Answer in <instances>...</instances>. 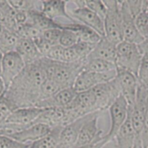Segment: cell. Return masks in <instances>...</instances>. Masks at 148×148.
<instances>
[{"label": "cell", "instance_id": "9a60e30c", "mask_svg": "<svg viewBox=\"0 0 148 148\" xmlns=\"http://www.w3.org/2000/svg\"><path fill=\"white\" fill-rule=\"evenodd\" d=\"M91 114L81 117L62 127L56 148H75L80 130L83 124L89 118Z\"/></svg>", "mask_w": 148, "mask_h": 148}, {"label": "cell", "instance_id": "d590c367", "mask_svg": "<svg viewBox=\"0 0 148 148\" xmlns=\"http://www.w3.org/2000/svg\"><path fill=\"white\" fill-rule=\"evenodd\" d=\"M141 147L142 148H148V93L147 97L143 130H142V135H141Z\"/></svg>", "mask_w": 148, "mask_h": 148}, {"label": "cell", "instance_id": "8d00e7d4", "mask_svg": "<svg viewBox=\"0 0 148 148\" xmlns=\"http://www.w3.org/2000/svg\"><path fill=\"white\" fill-rule=\"evenodd\" d=\"M12 111L1 100H0V130L5 126L7 118Z\"/></svg>", "mask_w": 148, "mask_h": 148}, {"label": "cell", "instance_id": "1f68e13d", "mask_svg": "<svg viewBox=\"0 0 148 148\" xmlns=\"http://www.w3.org/2000/svg\"><path fill=\"white\" fill-rule=\"evenodd\" d=\"M61 32L62 30L60 29H49L42 31L40 36L45 42H46L50 46H56L59 45Z\"/></svg>", "mask_w": 148, "mask_h": 148}, {"label": "cell", "instance_id": "e0dca14e", "mask_svg": "<svg viewBox=\"0 0 148 148\" xmlns=\"http://www.w3.org/2000/svg\"><path fill=\"white\" fill-rule=\"evenodd\" d=\"M76 95L77 92L73 88H65L53 96L39 102L35 107L44 109L52 108H65L71 104Z\"/></svg>", "mask_w": 148, "mask_h": 148}, {"label": "cell", "instance_id": "7c38bea8", "mask_svg": "<svg viewBox=\"0 0 148 148\" xmlns=\"http://www.w3.org/2000/svg\"><path fill=\"white\" fill-rule=\"evenodd\" d=\"M120 10L123 40L139 45L145 39L138 30L135 23V19L129 11L126 1H120Z\"/></svg>", "mask_w": 148, "mask_h": 148}, {"label": "cell", "instance_id": "44dd1931", "mask_svg": "<svg viewBox=\"0 0 148 148\" xmlns=\"http://www.w3.org/2000/svg\"><path fill=\"white\" fill-rule=\"evenodd\" d=\"M65 115V108H46V109H44V111L36 119V120L33 122V124H45V125L48 126L52 129L58 127H63Z\"/></svg>", "mask_w": 148, "mask_h": 148}, {"label": "cell", "instance_id": "277c9868", "mask_svg": "<svg viewBox=\"0 0 148 148\" xmlns=\"http://www.w3.org/2000/svg\"><path fill=\"white\" fill-rule=\"evenodd\" d=\"M143 53L138 45L123 40L116 46L117 69L128 71L137 77Z\"/></svg>", "mask_w": 148, "mask_h": 148}, {"label": "cell", "instance_id": "83f0119b", "mask_svg": "<svg viewBox=\"0 0 148 148\" xmlns=\"http://www.w3.org/2000/svg\"><path fill=\"white\" fill-rule=\"evenodd\" d=\"M76 7H86L89 9L91 11L97 14L99 17L104 20L107 12V7L102 1H96V0H86V1H72Z\"/></svg>", "mask_w": 148, "mask_h": 148}, {"label": "cell", "instance_id": "74e56055", "mask_svg": "<svg viewBox=\"0 0 148 148\" xmlns=\"http://www.w3.org/2000/svg\"><path fill=\"white\" fill-rule=\"evenodd\" d=\"M126 3L129 7V11L132 14L134 19L141 13L142 10V1H126Z\"/></svg>", "mask_w": 148, "mask_h": 148}, {"label": "cell", "instance_id": "cb8c5ba5", "mask_svg": "<svg viewBox=\"0 0 148 148\" xmlns=\"http://www.w3.org/2000/svg\"><path fill=\"white\" fill-rule=\"evenodd\" d=\"M135 140L136 137L129 114L127 119L115 136L113 142L116 148H134Z\"/></svg>", "mask_w": 148, "mask_h": 148}, {"label": "cell", "instance_id": "ab89813d", "mask_svg": "<svg viewBox=\"0 0 148 148\" xmlns=\"http://www.w3.org/2000/svg\"><path fill=\"white\" fill-rule=\"evenodd\" d=\"M5 90H6L5 85H4L1 77H0V98L3 96V95H4V92H5Z\"/></svg>", "mask_w": 148, "mask_h": 148}, {"label": "cell", "instance_id": "4dcf8cb0", "mask_svg": "<svg viewBox=\"0 0 148 148\" xmlns=\"http://www.w3.org/2000/svg\"><path fill=\"white\" fill-rule=\"evenodd\" d=\"M79 42L78 36L75 32L68 29H62L61 32L59 45L64 48L71 47Z\"/></svg>", "mask_w": 148, "mask_h": 148}, {"label": "cell", "instance_id": "f546056e", "mask_svg": "<svg viewBox=\"0 0 148 148\" xmlns=\"http://www.w3.org/2000/svg\"><path fill=\"white\" fill-rule=\"evenodd\" d=\"M9 4L16 11L29 12L31 10H41V1H30V0H20V1H8Z\"/></svg>", "mask_w": 148, "mask_h": 148}, {"label": "cell", "instance_id": "ffe728a7", "mask_svg": "<svg viewBox=\"0 0 148 148\" xmlns=\"http://www.w3.org/2000/svg\"><path fill=\"white\" fill-rule=\"evenodd\" d=\"M15 51L21 56L26 65L33 63L42 58L34 41L30 38H20L16 46Z\"/></svg>", "mask_w": 148, "mask_h": 148}, {"label": "cell", "instance_id": "e575fe53", "mask_svg": "<svg viewBox=\"0 0 148 148\" xmlns=\"http://www.w3.org/2000/svg\"><path fill=\"white\" fill-rule=\"evenodd\" d=\"M64 50H65V48L61 46L60 45L52 46L44 58L52 61H56V62H64Z\"/></svg>", "mask_w": 148, "mask_h": 148}, {"label": "cell", "instance_id": "d6a6232c", "mask_svg": "<svg viewBox=\"0 0 148 148\" xmlns=\"http://www.w3.org/2000/svg\"><path fill=\"white\" fill-rule=\"evenodd\" d=\"M139 83L148 88V53H144L137 75Z\"/></svg>", "mask_w": 148, "mask_h": 148}, {"label": "cell", "instance_id": "4fadbf2b", "mask_svg": "<svg viewBox=\"0 0 148 148\" xmlns=\"http://www.w3.org/2000/svg\"><path fill=\"white\" fill-rule=\"evenodd\" d=\"M73 19L97 32L100 36L104 37V20L86 7H76L70 11Z\"/></svg>", "mask_w": 148, "mask_h": 148}, {"label": "cell", "instance_id": "3957f363", "mask_svg": "<svg viewBox=\"0 0 148 148\" xmlns=\"http://www.w3.org/2000/svg\"><path fill=\"white\" fill-rule=\"evenodd\" d=\"M108 110L111 121L110 130L107 134L100 137V140L94 145V148H103L107 143L113 142L129 116V106L122 95L112 104Z\"/></svg>", "mask_w": 148, "mask_h": 148}, {"label": "cell", "instance_id": "5b68a950", "mask_svg": "<svg viewBox=\"0 0 148 148\" xmlns=\"http://www.w3.org/2000/svg\"><path fill=\"white\" fill-rule=\"evenodd\" d=\"M103 1L107 7V12L104 18V37L117 45L123 41L120 1Z\"/></svg>", "mask_w": 148, "mask_h": 148}, {"label": "cell", "instance_id": "484cf974", "mask_svg": "<svg viewBox=\"0 0 148 148\" xmlns=\"http://www.w3.org/2000/svg\"><path fill=\"white\" fill-rule=\"evenodd\" d=\"M62 129V127L52 129L47 135L30 143L28 148H56Z\"/></svg>", "mask_w": 148, "mask_h": 148}, {"label": "cell", "instance_id": "b9f144b4", "mask_svg": "<svg viewBox=\"0 0 148 148\" xmlns=\"http://www.w3.org/2000/svg\"><path fill=\"white\" fill-rule=\"evenodd\" d=\"M3 54L2 53L0 52V77H1V63H2V59H3Z\"/></svg>", "mask_w": 148, "mask_h": 148}, {"label": "cell", "instance_id": "f35d334b", "mask_svg": "<svg viewBox=\"0 0 148 148\" xmlns=\"http://www.w3.org/2000/svg\"><path fill=\"white\" fill-rule=\"evenodd\" d=\"M142 53H148V39H145L142 43L138 45Z\"/></svg>", "mask_w": 148, "mask_h": 148}, {"label": "cell", "instance_id": "52a82bcc", "mask_svg": "<svg viewBox=\"0 0 148 148\" xmlns=\"http://www.w3.org/2000/svg\"><path fill=\"white\" fill-rule=\"evenodd\" d=\"M91 90L95 96L96 111L100 113L108 110L112 104L121 95L115 78L110 82L97 85Z\"/></svg>", "mask_w": 148, "mask_h": 148}, {"label": "cell", "instance_id": "ac0fdd59", "mask_svg": "<svg viewBox=\"0 0 148 148\" xmlns=\"http://www.w3.org/2000/svg\"><path fill=\"white\" fill-rule=\"evenodd\" d=\"M68 3V1L60 0L41 1V6L40 11L52 20H56L58 17H62L71 21V23H75L77 21L73 19L67 11L66 7Z\"/></svg>", "mask_w": 148, "mask_h": 148}, {"label": "cell", "instance_id": "9c48e42d", "mask_svg": "<svg viewBox=\"0 0 148 148\" xmlns=\"http://www.w3.org/2000/svg\"><path fill=\"white\" fill-rule=\"evenodd\" d=\"M115 79L118 84L120 94L126 100L129 109L131 110L136 101L139 86L137 77L128 71L116 69Z\"/></svg>", "mask_w": 148, "mask_h": 148}, {"label": "cell", "instance_id": "836d02e7", "mask_svg": "<svg viewBox=\"0 0 148 148\" xmlns=\"http://www.w3.org/2000/svg\"><path fill=\"white\" fill-rule=\"evenodd\" d=\"M30 144L17 141L8 136L0 135V148H28Z\"/></svg>", "mask_w": 148, "mask_h": 148}, {"label": "cell", "instance_id": "f1b7e54d", "mask_svg": "<svg viewBox=\"0 0 148 148\" xmlns=\"http://www.w3.org/2000/svg\"><path fill=\"white\" fill-rule=\"evenodd\" d=\"M63 89L64 88H62L59 84L55 82V81H52L49 79H46L40 88L39 102L53 96L54 95L57 93L61 90Z\"/></svg>", "mask_w": 148, "mask_h": 148}, {"label": "cell", "instance_id": "7bdbcfd3", "mask_svg": "<svg viewBox=\"0 0 148 148\" xmlns=\"http://www.w3.org/2000/svg\"><path fill=\"white\" fill-rule=\"evenodd\" d=\"M3 28H4V26H3L1 24H0V34H1V31H2V30H3Z\"/></svg>", "mask_w": 148, "mask_h": 148}, {"label": "cell", "instance_id": "4316f807", "mask_svg": "<svg viewBox=\"0 0 148 148\" xmlns=\"http://www.w3.org/2000/svg\"><path fill=\"white\" fill-rule=\"evenodd\" d=\"M19 38L16 33L4 27L0 34V52L5 54L15 51Z\"/></svg>", "mask_w": 148, "mask_h": 148}, {"label": "cell", "instance_id": "8992f818", "mask_svg": "<svg viewBox=\"0 0 148 148\" xmlns=\"http://www.w3.org/2000/svg\"><path fill=\"white\" fill-rule=\"evenodd\" d=\"M147 93V87L139 83L135 103L131 110L129 109L131 122L132 127H133L135 134V137H136L134 148H138L139 147L142 148L141 147V135H142V130H143Z\"/></svg>", "mask_w": 148, "mask_h": 148}, {"label": "cell", "instance_id": "7402d4cb", "mask_svg": "<svg viewBox=\"0 0 148 148\" xmlns=\"http://www.w3.org/2000/svg\"><path fill=\"white\" fill-rule=\"evenodd\" d=\"M62 29H68V30L75 32L78 36L79 42H85V43H91V44H97L100 41V39L102 38L92 29L89 28V27L84 25L82 23H78V22L62 23Z\"/></svg>", "mask_w": 148, "mask_h": 148}, {"label": "cell", "instance_id": "5bb4252c", "mask_svg": "<svg viewBox=\"0 0 148 148\" xmlns=\"http://www.w3.org/2000/svg\"><path fill=\"white\" fill-rule=\"evenodd\" d=\"M100 112L91 114L87 121L83 124L80 130L75 147L97 143L102 136V131L98 128V119Z\"/></svg>", "mask_w": 148, "mask_h": 148}, {"label": "cell", "instance_id": "6da1fadb", "mask_svg": "<svg viewBox=\"0 0 148 148\" xmlns=\"http://www.w3.org/2000/svg\"><path fill=\"white\" fill-rule=\"evenodd\" d=\"M40 59L26 65L0 98L12 111L35 107L39 102L40 88L46 79Z\"/></svg>", "mask_w": 148, "mask_h": 148}, {"label": "cell", "instance_id": "60d3db41", "mask_svg": "<svg viewBox=\"0 0 148 148\" xmlns=\"http://www.w3.org/2000/svg\"><path fill=\"white\" fill-rule=\"evenodd\" d=\"M94 145H95V143H92V144L87 145H84V146H81V147H78L76 148H94Z\"/></svg>", "mask_w": 148, "mask_h": 148}, {"label": "cell", "instance_id": "ba28073f", "mask_svg": "<svg viewBox=\"0 0 148 148\" xmlns=\"http://www.w3.org/2000/svg\"><path fill=\"white\" fill-rule=\"evenodd\" d=\"M115 77L116 70L103 73H96L83 70L77 77L73 88L77 93L86 92L91 90L100 84L113 80Z\"/></svg>", "mask_w": 148, "mask_h": 148}, {"label": "cell", "instance_id": "2e32d148", "mask_svg": "<svg viewBox=\"0 0 148 148\" xmlns=\"http://www.w3.org/2000/svg\"><path fill=\"white\" fill-rule=\"evenodd\" d=\"M52 129L42 124H35L8 137L25 144H30L47 135Z\"/></svg>", "mask_w": 148, "mask_h": 148}, {"label": "cell", "instance_id": "d4e9b609", "mask_svg": "<svg viewBox=\"0 0 148 148\" xmlns=\"http://www.w3.org/2000/svg\"><path fill=\"white\" fill-rule=\"evenodd\" d=\"M116 69L115 63L100 59H86L83 67V70L96 73L110 72Z\"/></svg>", "mask_w": 148, "mask_h": 148}, {"label": "cell", "instance_id": "30bf717a", "mask_svg": "<svg viewBox=\"0 0 148 148\" xmlns=\"http://www.w3.org/2000/svg\"><path fill=\"white\" fill-rule=\"evenodd\" d=\"M25 66L24 61L15 51L4 54L1 63V77L5 85L6 89L21 73Z\"/></svg>", "mask_w": 148, "mask_h": 148}, {"label": "cell", "instance_id": "8fae6325", "mask_svg": "<svg viewBox=\"0 0 148 148\" xmlns=\"http://www.w3.org/2000/svg\"><path fill=\"white\" fill-rule=\"evenodd\" d=\"M44 111V108L37 107L18 108L12 111L7 118L6 124L11 125L15 132H17L33 125V122Z\"/></svg>", "mask_w": 148, "mask_h": 148}, {"label": "cell", "instance_id": "d6986e66", "mask_svg": "<svg viewBox=\"0 0 148 148\" xmlns=\"http://www.w3.org/2000/svg\"><path fill=\"white\" fill-rule=\"evenodd\" d=\"M117 45L102 37L95 45L87 59H100L115 64Z\"/></svg>", "mask_w": 148, "mask_h": 148}, {"label": "cell", "instance_id": "603a6c76", "mask_svg": "<svg viewBox=\"0 0 148 148\" xmlns=\"http://www.w3.org/2000/svg\"><path fill=\"white\" fill-rule=\"evenodd\" d=\"M41 31L49 29H60L62 30V23L57 20H52L44 14L40 10H34L28 12V21Z\"/></svg>", "mask_w": 148, "mask_h": 148}, {"label": "cell", "instance_id": "7a4b0ae2", "mask_svg": "<svg viewBox=\"0 0 148 148\" xmlns=\"http://www.w3.org/2000/svg\"><path fill=\"white\" fill-rule=\"evenodd\" d=\"M85 61L68 63L52 61L44 57L40 59L46 79L55 81L64 89L73 87L77 77L83 71Z\"/></svg>", "mask_w": 148, "mask_h": 148}]
</instances>
